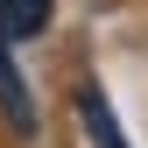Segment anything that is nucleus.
<instances>
[{"instance_id":"f257e3e1","label":"nucleus","mask_w":148,"mask_h":148,"mask_svg":"<svg viewBox=\"0 0 148 148\" xmlns=\"http://www.w3.org/2000/svg\"><path fill=\"white\" fill-rule=\"evenodd\" d=\"M0 106H7L14 134H35V106H28V92H21V78H14V64H7V57H0Z\"/></svg>"},{"instance_id":"f03ea898","label":"nucleus","mask_w":148,"mask_h":148,"mask_svg":"<svg viewBox=\"0 0 148 148\" xmlns=\"http://www.w3.org/2000/svg\"><path fill=\"white\" fill-rule=\"evenodd\" d=\"M49 21V0H0V35H35Z\"/></svg>"}]
</instances>
